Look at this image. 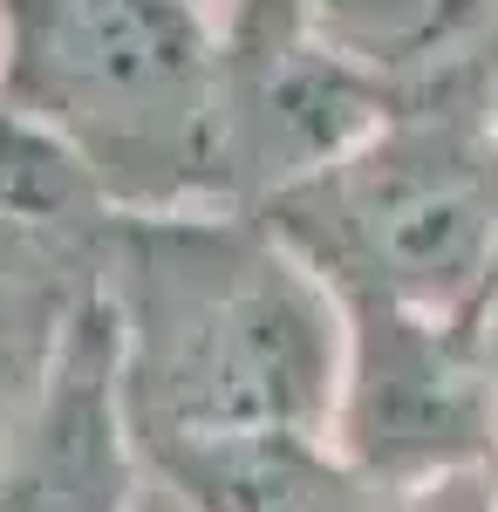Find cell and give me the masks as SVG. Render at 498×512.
Masks as SVG:
<instances>
[{
    "label": "cell",
    "instance_id": "cell-11",
    "mask_svg": "<svg viewBox=\"0 0 498 512\" xmlns=\"http://www.w3.org/2000/svg\"><path fill=\"white\" fill-rule=\"evenodd\" d=\"M485 335H492V396H498V301H492V315H485Z\"/></svg>",
    "mask_w": 498,
    "mask_h": 512
},
{
    "label": "cell",
    "instance_id": "cell-2",
    "mask_svg": "<svg viewBox=\"0 0 498 512\" xmlns=\"http://www.w3.org/2000/svg\"><path fill=\"white\" fill-rule=\"evenodd\" d=\"M260 212L342 301L485 315L498 301V117L485 48L410 76L355 151Z\"/></svg>",
    "mask_w": 498,
    "mask_h": 512
},
{
    "label": "cell",
    "instance_id": "cell-4",
    "mask_svg": "<svg viewBox=\"0 0 498 512\" xmlns=\"http://www.w3.org/2000/svg\"><path fill=\"white\" fill-rule=\"evenodd\" d=\"M342 383L328 451L369 485H437L498 472V396L485 315H430L403 301H342Z\"/></svg>",
    "mask_w": 498,
    "mask_h": 512
},
{
    "label": "cell",
    "instance_id": "cell-7",
    "mask_svg": "<svg viewBox=\"0 0 498 512\" xmlns=\"http://www.w3.org/2000/svg\"><path fill=\"white\" fill-rule=\"evenodd\" d=\"M103 280L76 267H48L28 253H0V451L21 431L28 403L41 396L76 315Z\"/></svg>",
    "mask_w": 498,
    "mask_h": 512
},
{
    "label": "cell",
    "instance_id": "cell-1",
    "mask_svg": "<svg viewBox=\"0 0 498 512\" xmlns=\"http://www.w3.org/2000/svg\"><path fill=\"white\" fill-rule=\"evenodd\" d=\"M103 301L144 465L246 437H328L348 315L267 212H123Z\"/></svg>",
    "mask_w": 498,
    "mask_h": 512
},
{
    "label": "cell",
    "instance_id": "cell-3",
    "mask_svg": "<svg viewBox=\"0 0 498 512\" xmlns=\"http://www.w3.org/2000/svg\"><path fill=\"white\" fill-rule=\"evenodd\" d=\"M0 110L55 137L116 212L219 205V7L0 0Z\"/></svg>",
    "mask_w": 498,
    "mask_h": 512
},
{
    "label": "cell",
    "instance_id": "cell-6",
    "mask_svg": "<svg viewBox=\"0 0 498 512\" xmlns=\"http://www.w3.org/2000/svg\"><path fill=\"white\" fill-rule=\"evenodd\" d=\"M137 431L116 369V321L103 287L76 315L41 396L0 451V512H130Z\"/></svg>",
    "mask_w": 498,
    "mask_h": 512
},
{
    "label": "cell",
    "instance_id": "cell-8",
    "mask_svg": "<svg viewBox=\"0 0 498 512\" xmlns=\"http://www.w3.org/2000/svg\"><path fill=\"white\" fill-rule=\"evenodd\" d=\"M314 35L376 62L389 76H423L485 48V21L471 0H287Z\"/></svg>",
    "mask_w": 498,
    "mask_h": 512
},
{
    "label": "cell",
    "instance_id": "cell-12",
    "mask_svg": "<svg viewBox=\"0 0 498 512\" xmlns=\"http://www.w3.org/2000/svg\"><path fill=\"white\" fill-rule=\"evenodd\" d=\"M212 7H219V0H212Z\"/></svg>",
    "mask_w": 498,
    "mask_h": 512
},
{
    "label": "cell",
    "instance_id": "cell-5",
    "mask_svg": "<svg viewBox=\"0 0 498 512\" xmlns=\"http://www.w3.org/2000/svg\"><path fill=\"white\" fill-rule=\"evenodd\" d=\"M410 76L314 35L287 0H219V205L260 212L355 151Z\"/></svg>",
    "mask_w": 498,
    "mask_h": 512
},
{
    "label": "cell",
    "instance_id": "cell-9",
    "mask_svg": "<svg viewBox=\"0 0 498 512\" xmlns=\"http://www.w3.org/2000/svg\"><path fill=\"white\" fill-rule=\"evenodd\" d=\"M376 512H498V472H464L437 485H383Z\"/></svg>",
    "mask_w": 498,
    "mask_h": 512
},
{
    "label": "cell",
    "instance_id": "cell-10",
    "mask_svg": "<svg viewBox=\"0 0 498 512\" xmlns=\"http://www.w3.org/2000/svg\"><path fill=\"white\" fill-rule=\"evenodd\" d=\"M485 96H492V117H498V35L485 41Z\"/></svg>",
    "mask_w": 498,
    "mask_h": 512
}]
</instances>
